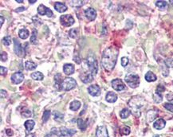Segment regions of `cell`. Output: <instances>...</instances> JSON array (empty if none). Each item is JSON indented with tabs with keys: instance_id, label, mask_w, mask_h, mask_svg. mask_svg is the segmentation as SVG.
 <instances>
[{
	"instance_id": "6da1fadb",
	"label": "cell",
	"mask_w": 173,
	"mask_h": 137,
	"mask_svg": "<svg viewBox=\"0 0 173 137\" xmlns=\"http://www.w3.org/2000/svg\"><path fill=\"white\" fill-rule=\"evenodd\" d=\"M119 50L115 46H110L104 51L101 64L107 72H112L117 63Z\"/></svg>"
},
{
	"instance_id": "7a4b0ae2",
	"label": "cell",
	"mask_w": 173,
	"mask_h": 137,
	"mask_svg": "<svg viewBox=\"0 0 173 137\" xmlns=\"http://www.w3.org/2000/svg\"><path fill=\"white\" fill-rule=\"evenodd\" d=\"M146 101L143 97H139V96L132 97L129 101V105L133 109L132 111H133V115H135L136 117H140V108L143 107Z\"/></svg>"
},
{
	"instance_id": "3957f363",
	"label": "cell",
	"mask_w": 173,
	"mask_h": 137,
	"mask_svg": "<svg viewBox=\"0 0 173 137\" xmlns=\"http://www.w3.org/2000/svg\"><path fill=\"white\" fill-rule=\"evenodd\" d=\"M77 81L72 77H66L61 82L59 89L63 91H70L76 87Z\"/></svg>"
},
{
	"instance_id": "277c9868",
	"label": "cell",
	"mask_w": 173,
	"mask_h": 137,
	"mask_svg": "<svg viewBox=\"0 0 173 137\" xmlns=\"http://www.w3.org/2000/svg\"><path fill=\"white\" fill-rule=\"evenodd\" d=\"M124 80L129 86L133 89L137 88L140 85V77L137 74H129L125 77Z\"/></svg>"
},
{
	"instance_id": "5b68a950",
	"label": "cell",
	"mask_w": 173,
	"mask_h": 137,
	"mask_svg": "<svg viewBox=\"0 0 173 137\" xmlns=\"http://www.w3.org/2000/svg\"><path fill=\"white\" fill-rule=\"evenodd\" d=\"M86 63L90 74H93V76L96 75L98 70V66H97V61L95 59V57H93V56H89L86 59Z\"/></svg>"
},
{
	"instance_id": "8992f818",
	"label": "cell",
	"mask_w": 173,
	"mask_h": 137,
	"mask_svg": "<svg viewBox=\"0 0 173 137\" xmlns=\"http://www.w3.org/2000/svg\"><path fill=\"white\" fill-rule=\"evenodd\" d=\"M61 23L64 27H71L74 23V18L70 14H64L60 17Z\"/></svg>"
},
{
	"instance_id": "52a82bcc",
	"label": "cell",
	"mask_w": 173,
	"mask_h": 137,
	"mask_svg": "<svg viewBox=\"0 0 173 137\" xmlns=\"http://www.w3.org/2000/svg\"><path fill=\"white\" fill-rule=\"evenodd\" d=\"M111 83H112V87L113 88V89H115L116 91H122L126 89V86L123 83V81L118 78L112 80Z\"/></svg>"
},
{
	"instance_id": "ba28073f",
	"label": "cell",
	"mask_w": 173,
	"mask_h": 137,
	"mask_svg": "<svg viewBox=\"0 0 173 137\" xmlns=\"http://www.w3.org/2000/svg\"><path fill=\"white\" fill-rule=\"evenodd\" d=\"M38 13L40 15H47L49 18L53 16L52 10H50V8H47L46 6H44L43 4L39 5V7L38 8Z\"/></svg>"
},
{
	"instance_id": "9c48e42d",
	"label": "cell",
	"mask_w": 173,
	"mask_h": 137,
	"mask_svg": "<svg viewBox=\"0 0 173 137\" xmlns=\"http://www.w3.org/2000/svg\"><path fill=\"white\" fill-rule=\"evenodd\" d=\"M11 81L15 85L20 84L24 80V74L22 72H16L10 77Z\"/></svg>"
},
{
	"instance_id": "30bf717a",
	"label": "cell",
	"mask_w": 173,
	"mask_h": 137,
	"mask_svg": "<svg viewBox=\"0 0 173 137\" xmlns=\"http://www.w3.org/2000/svg\"><path fill=\"white\" fill-rule=\"evenodd\" d=\"M88 93L93 97H98L101 95V88L97 85H92L88 88Z\"/></svg>"
},
{
	"instance_id": "8fae6325",
	"label": "cell",
	"mask_w": 173,
	"mask_h": 137,
	"mask_svg": "<svg viewBox=\"0 0 173 137\" xmlns=\"http://www.w3.org/2000/svg\"><path fill=\"white\" fill-rule=\"evenodd\" d=\"M85 15L89 21H94L97 17V11L93 8H88L85 10Z\"/></svg>"
},
{
	"instance_id": "7c38bea8",
	"label": "cell",
	"mask_w": 173,
	"mask_h": 137,
	"mask_svg": "<svg viewBox=\"0 0 173 137\" xmlns=\"http://www.w3.org/2000/svg\"><path fill=\"white\" fill-rule=\"evenodd\" d=\"M14 52L17 55L23 57L25 55V52L23 50V47L21 46L20 42L17 39H14Z\"/></svg>"
},
{
	"instance_id": "4fadbf2b",
	"label": "cell",
	"mask_w": 173,
	"mask_h": 137,
	"mask_svg": "<svg viewBox=\"0 0 173 137\" xmlns=\"http://www.w3.org/2000/svg\"><path fill=\"white\" fill-rule=\"evenodd\" d=\"M61 136H73L76 133V130L74 129H68L66 127H62L60 128Z\"/></svg>"
},
{
	"instance_id": "5bb4252c",
	"label": "cell",
	"mask_w": 173,
	"mask_h": 137,
	"mask_svg": "<svg viewBox=\"0 0 173 137\" xmlns=\"http://www.w3.org/2000/svg\"><path fill=\"white\" fill-rule=\"evenodd\" d=\"M97 137H109L108 131L105 126H99L97 129Z\"/></svg>"
},
{
	"instance_id": "9a60e30c",
	"label": "cell",
	"mask_w": 173,
	"mask_h": 137,
	"mask_svg": "<svg viewBox=\"0 0 173 137\" xmlns=\"http://www.w3.org/2000/svg\"><path fill=\"white\" fill-rule=\"evenodd\" d=\"M75 68L74 65L72 64H65L63 66V72L64 74L66 75H71L74 73Z\"/></svg>"
},
{
	"instance_id": "2e32d148",
	"label": "cell",
	"mask_w": 173,
	"mask_h": 137,
	"mask_svg": "<svg viewBox=\"0 0 173 137\" xmlns=\"http://www.w3.org/2000/svg\"><path fill=\"white\" fill-rule=\"evenodd\" d=\"M81 80L84 83H90L93 80V75L90 73H83L81 76Z\"/></svg>"
},
{
	"instance_id": "e0dca14e",
	"label": "cell",
	"mask_w": 173,
	"mask_h": 137,
	"mask_svg": "<svg viewBox=\"0 0 173 137\" xmlns=\"http://www.w3.org/2000/svg\"><path fill=\"white\" fill-rule=\"evenodd\" d=\"M165 125H166V121L163 119H159L153 124V127L157 130H161L165 127Z\"/></svg>"
},
{
	"instance_id": "ac0fdd59",
	"label": "cell",
	"mask_w": 173,
	"mask_h": 137,
	"mask_svg": "<svg viewBox=\"0 0 173 137\" xmlns=\"http://www.w3.org/2000/svg\"><path fill=\"white\" fill-rule=\"evenodd\" d=\"M105 100L109 102V103H114L116 102L117 100V95L113 92H109L106 94V97H105Z\"/></svg>"
},
{
	"instance_id": "d6986e66",
	"label": "cell",
	"mask_w": 173,
	"mask_h": 137,
	"mask_svg": "<svg viewBox=\"0 0 173 137\" xmlns=\"http://www.w3.org/2000/svg\"><path fill=\"white\" fill-rule=\"evenodd\" d=\"M54 8L57 11L60 12V13H63L65 11L67 10V7L65 5L64 3H59L57 2L55 3V6H54Z\"/></svg>"
},
{
	"instance_id": "ffe728a7",
	"label": "cell",
	"mask_w": 173,
	"mask_h": 137,
	"mask_svg": "<svg viewBox=\"0 0 173 137\" xmlns=\"http://www.w3.org/2000/svg\"><path fill=\"white\" fill-rule=\"evenodd\" d=\"M157 79V76L153 74L152 72L148 71L146 74H145V80L148 82H152V81H156Z\"/></svg>"
},
{
	"instance_id": "44dd1931",
	"label": "cell",
	"mask_w": 173,
	"mask_h": 137,
	"mask_svg": "<svg viewBox=\"0 0 173 137\" xmlns=\"http://www.w3.org/2000/svg\"><path fill=\"white\" fill-rule=\"evenodd\" d=\"M157 111H154V110H150L147 113V120H148V122H151L156 117H157Z\"/></svg>"
},
{
	"instance_id": "7402d4cb",
	"label": "cell",
	"mask_w": 173,
	"mask_h": 137,
	"mask_svg": "<svg viewBox=\"0 0 173 137\" xmlns=\"http://www.w3.org/2000/svg\"><path fill=\"white\" fill-rule=\"evenodd\" d=\"M29 34H30V32H29V30L26 29V28H24V29H21L19 30V32H18V36L20 38L22 39H27V37H29Z\"/></svg>"
},
{
	"instance_id": "603a6c76",
	"label": "cell",
	"mask_w": 173,
	"mask_h": 137,
	"mask_svg": "<svg viewBox=\"0 0 173 137\" xmlns=\"http://www.w3.org/2000/svg\"><path fill=\"white\" fill-rule=\"evenodd\" d=\"M34 125H35V123H34V121H32V120H29V121H27L25 122V124H24V126L26 127V129H27V132H30V131H32V129L34 127Z\"/></svg>"
},
{
	"instance_id": "cb8c5ba5",
	"label": "cell",
	"mask_w": 173,
	"mask_h": 137,
	"mask_svg": "<svg viewBox=\"0 0 173 137\" xmlns=\"http://www.w3.org/2000/svg\"><path fill=\"white\" fill-rule=\"evenodd\" d=\"M81 107V102L78 100H73V102L70 104V110L72 111H77Z\"/></svg>"
},
{
	"instance_id": "d4e9b609",
	"label": "cell",
	"mask_w": 173,
	"mask_h": 137,
	"mask_svg": "<svg viewBox=\"0 0 173 137\" xmlns=\"http://www.w3.org/2000/svg\"><path fill=\"white\" fill-rule=\"evenodd\" d=\"M25 68L27 69V70H34L37 68V65L33 61H27L25 62Z\"/></svg>"
},
{
	"instance_id": "484cf974",
	"label": "cell",
	"mask_w": 173,
	"mask_h": 137,
	"mask_svg": "<svg viewBox=\"0 0 173 137\" xmlns=\"http://www.w3.org/2000/svg\"><path fill=\"white\" fill-rule=\"evenodd\" d=\"M30 77H32L34 80H43L44 78L43 74H42L41 72H34L33 74H30Z\"/></svg>"
},
{
	"instance_id": "4316f807",
	"label": "cell",
	"mask_w": 173,
	"mask_h": 137,
	"mask_svg": "<svg viewBox=\"0 0 173 137\" xmlns=\"http://www.w3.org/2000/svg\"><path fill=\"white\" fill-rule=\"evenodd\" d=\"M53 119L57 122H62L64 119V115L57 111H54L53 112Z\"/></svg>"
},
{
	"instance_id": "83f0119b",
	"label": "cell",
	"mask_w": 173,
	"mask_h": 137,
	"mask_svg": "<svg viewBox=\"0 0 173 137\" xmlns=\"http://www.w3.org/2000/svg\"><path fill=\"white\" fill-rule=\"evenodd\" d=\"M77 125H78V127L80 128L81 131H85V129H86L87 127V123H85V121L82 120V119H81V118H79V119H77Z\"/></svg>"
},
{
	"instance_id": "f1b7e54d",
	"label": "cell",
	"mask_w": 173,
	"mask_h": 137,
	"mask_svg": "<svg viewBox=\"0 0 173 137\" xmlns=\"http://www.w3.org/2000/svg\"><path fill=\"white\" fill-rule=\"evenodd\" d=\"M130 113H131V112H130L129 109H128V108H124L123 110L120 112V116L122 119H126V118H128V117H129Z\"/></svg>"
},
{
	"instance_id": "f546056e",
	"label": "cell",
	"mask_w": 173,
	"mask_h": 137,
	"mask_svg": "<svg viewBox=\"0 0 173 137\" xmlns=\"http://www.w3.org/2000/svg\"><path fill=\"white\" fill-rule=\"evenodd\" d=\"M156 6L160 10H164L168 6V4H167L166 1H157Z\"/></svg>"
},
{
	"instance_id": "4dcf8cb0",
	"label": "cell",
	"mask_w": 173,
	"mask_h": 137,
	"mask_svg": "<svg viewBox=\"0 0 173 137\" xmlns=\"http://www.w3.org/2000/svg\"><path fill=\"white\" fill-rule=\"evenodd\" d=\"M86 1H70V4L72 7H80L83 6L84 4L85 3Z\"/></svg>"
},
{
	"instance_id": "1f68e13d",
	"label": "cell",
	"mask_w": 173,
	"mask_h": 137,
	"mask_svg": "<svg viewBox=\"0 0 173 137\" xmlns=\"http://www.w3.org/2000/svg\"><path fill=\"white\" fill-rule=\"evenodd\" d=\"M130 127H128V126H124L121 129H120V132L121 134H123L124 136H128V135H129L130 134Z\"/></svg>"
},
{
	"instance_id": "d6a6232c",
	"label": "cell",
	"mask_w": 173,
	"mask_h": 137,
	"mask_svg": "<svg viewBox=\"0 0 173 137\" xmlns=\"http://www.w3.org/2000/svg\"><path fill=\"white\" fill-rule=\"evenodd\" d=\"M3 43L4 46H9L10 44H11V37L10 36H7V37H5L3 39Z\"/></svg>"
},
{
	"instance_id": "836d02e7",
	"label": "cell",
	"mask_w": 173,
	"mask_h": 137,
	"mask_svg": "<svg viewBox=\"0 0 173 137\" xmlns=\"http://www.w3.org/2000/svg\"><path fill=\"white\" fill-rule=\"evenodd\" d=\"M153 98H154V100H155L157 103H160V102L162 101V100H163L161 93H155Z\"/></svg>"
},
{
	"instance_id": "e575fe53",
	"label": "cell",
	"mask_w": 173,
	"mask_h": 137,
	"mask_svg": "<svg viewBox=\"0 0 173 137\" xmlns=\"http://www.w3.org/2000/svg\"><path fill=\"white\" fill-rule=\"evenodd\" d=\"M33 22H34V23L35 24V26H37V27L41 26V25L42 24V19H40L38 17H37V16L33 17Z\"/></svg>"
},
{
	"instance_id": "d590c367",
	"label": "cell",
	"mask_w": 173,
	"mask_h": 137,
	"mask_svg": "<svg viewBox=\"0 0 173 137\" xmlns=\"http://www.w3.org/2000/svg\"><path fill=\"white\" fill-rule=\"evenodd\" d=\"M30 42L34 44H35L37 42V30H33V33H32V35H31V37H30Z\"/></svg>"
},
{
	"instance_id": "8d00e7d4",
	"label": "cell",
	"mask_w": 173,
	"mask_h": 137,
	"mask_svg": "<svg viewBox=\"0 0 173 137\" xmlns=\"http://www.w3.org/2000/svg\"><path fill=\"white\" fill-rule=\"evenodd\" d=\"M50 112L49 110H46L43 113V117H42V120H43V122H46L49 119H50Z\"/></svg>"
},
{
	"instance_id": "74e56055",
	"label": "cell",
	"mask_w": 173,
	"mask_h": 137,
	"mask_svg": "<svg viewBox=\"0 0 173 137\" xmlns=\"http://www.w3.org/2000/svg\"><path fill=\"white\" fill-rule=\"evenodd\" d=\"M69 35L70 37H73V38H75L77 36V29H72V30H70L69 32Z\"/></svg>"
},
{
	"instance_id": "f35d334b",
	"label": "cell",
	"mask_w": 173,
	"mask_h": 137,
	"mask_svg": "<svg viewBox=\"0 0 173 137\" xmlns=\"http://www.w3.org/2000/svg\"><path fill=\"white\" fill-rule=\"evenodd\" d=\"M163 107L166 108L167 110H168L171 112L173 113V104H171V103H166V104H163Z\"/></svg>"
},
{
	"instance_id": "ab89813d",
	"label": "cell",
	"mask_w": 173,
	"mask_h": 137,
	"mask_svg": "<svg viewBox=\"0 0 173 137\" xmlns=\"http://www.w3.org/2000/svg\"><path fill=\"white\" fill-rule=\"evenodd\" d=\"M129 58L127 57H123L121 58V65L123 67H126L128 65V64H129Z\"/></svg>"
},
{
	"instance_id": "60d3db41",
	"label": "cell",
	"mask_w": 173,
	"mask_h": 137,
	"mask_svg": "<svg viewBox=\"0 0 173 137\" xmlns=\"http://www.w3.org/2000/svg\"><path fill=\"white\" fill-rule=\"evenodd\" d=\"M0 74L2 76H6L7 74V69L3 66H0Z\"/></svg>"
},
{
	"instance_id": "b9f144b4",
	"label": "cell",
	"mask_w": 173,
	"mask_h": 137,
	"mask_svg": "<svg viewBox=\"0 0 173 137\" xmlns=\"http://www.w3.org/2000/svg\"><path fill=\"white\" fill-rule=\"evenodd\" d=\"M165 90V88L164 86H163L162 85H160L157 89V91H156V93H163V91Z\"/></svg>"
},
{
	"instance_id": "7bdbcfd3",
	"label": "cell",
	"mask_w": 173,
	"mask_h": 137,
	"mask_svg": "<svg viewBox=\"0 0 173 137\" xmlns=\"http://www.w3.org/2000/svg\"><path fill=\"white\" fill-rule=\"evenodd\" d=\"M22 116L23 117H31V112L29 110H25L22 112Z\"/></svg>"
},
{
	"instance_id": "ee69618b",
	"label": "cell",
	"mask_w": 173,
	"mask_h": 137,
	"mask_svg": "<svg viewBox=\"0 0 173 137\" xmlns=\"http://www.w3.org/2000/svg\"><path fill=\"white\" fill-rule=\"evenodd\" d=\"M1 60L2 61H6L7 60V54L6 52L1 53Z\"/></svg>"
},
{
	"instance_id": "f6af8a7d",
	"label": "cell",
	"mask_w": 173,
	"mask_h": 137,
	"mask_svg": "<svg viewBox=\"0 0 173 137\" xmlns=\"http://www.w3.org/2000/svg\"><path fill=\"white\" fill-rule=\"evenodd\" d=\"M166 98L167 100L168 101H171L173 103V94L172 93H168L166 95Z\"/></svg>"
},
{
	"instance_id": "bcb514c9",
	"label": "cell",
	"mask_w": 173,
	"mask_h": 137,
	"mask_svg": "<svg viewBox=\"0 0 173 137\" xmlns=\"http://www.w3.org/2000/svg\"><path fill=\"white\" fill-rule=\"evenodd\" d=\"M7 96V92L3 89H2L1 90V98H4V97H6Z\"/></svg>"
},
{
	"instance_id": "7dc6e473",
	"label": "cell",
	"mask_w": 173,
	"mask_h": 137,
	"mask_svg": "<svg viewBox=\"0 0 173 137\" xmlns=\"http://www.w3.org/2000/svg\"><path fill=\"white\" fill-rule=\"evenodd\" d=\"M26 7H19V8H18L15 10V12H20V11H23V10H26Z\"/></svg>"
},
{
	"instance_id": "c3c4849f",
	"label": "cell",
	"mask_w": 173,
	"mask_h": 137,
	"mask_svg": "<svg viewBox=\"0 0 173 137\" xmlns=\"http://www.w3.org/2000/svg\"><path fill=\"white\" fill-rule=\"evenodd\" d=\"M3 22H4V18L3 16H1V27H3Z\"/></svg>"
},
{
	"instance_id": "681fc988",
	"label": "cell",
	"mask_w": 173,
	"mask_h": 137,
	"mask_svg": "<svg viewBox=\"0 0 173 137\" xmlns=\"http://www.w3.org/2000/svg\"><path fill=\"white\" fill-rule=\"evenodd\" d=\"M7 134H8V135H9V136H11V135H12V134H13V132H12V131H11V132H10V131L9 130V129H7Z\"/></svg>"
},
{
	"instance_id": "f907efd6",
	"label": "cell",
	"mask_w": 173,
	"mask_h": 137,
	"mask_svg": "<svg viewBox=\"0 0 173 137\" xmlns=\"http://www.w3.org/2000/svg\"><path fill=\"white\" fill-rule=\"evenodd\" d=\"M35 2H37V0H29V3H31V4L34 3Z\"/></svg>"
},
{
	"instance_id": "816d5d0a",
	"label": "cell",
	"mask_w": 173,
	"mask_h": 137,
	"mask_svg": "<svg viewBox=\"0 0 173 137\" xmlns=\"http://www.w3.org/2000/svg\"><path fill=\"white\" fill-rule=\"evenodd\" d=\"M16 2L19 3H23V0H16Z\"/></svg>"
},
{
	"instance_id": "f5cc1de1",
	"label": "cell",
	"mask_w": 173,
	"mask_h": 137,
	"mask_svg": "<svg viewBox=\"0 0 173 137\" xmlns=\"http://www.w3.org/2000/svg\"><path fill=\"white\" fill-rule=\"evenodd\" d=\"M29 137H35V136H34V135H30V136Z\"/></svg>"
},
{
	"instance_id": "db71d44e",
	"label": "cell",
	"mask_w": 173,
	"mask_h": 137,
	"mask_svg": "<svg viewBox=\"0 0 173 137\" xmlns=\"http://www.w3.org/2000/svg\"><path fill=\"white\" fill-rule=\"evenodd\" d=\"M154 137H160L158 135H156V136H154Z\"/></svg>"
},
{
	"instance_id": "11a10c76",
	"label": "cell",
	"mask_w": 173,
	"mask_h": 137,
	"mask_svg": "<svg viewBox=\"0 0 173 137\" xmlns=\"http://www.w3.org/2000/svg\"><path fill=\"white\" fill-rule=\"evenodd\" d=\"M170 3H171L172 4H173V1H170Z\"/></svg>"
}]
</instances>
